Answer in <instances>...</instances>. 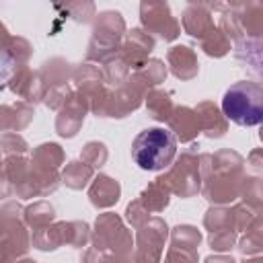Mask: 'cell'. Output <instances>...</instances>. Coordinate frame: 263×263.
<instances>
[{
  "instance_id": "1",
  "label": "cell",
  "mask_w": 263,
  "mask_h": 263,
  "mask_svg": "<svg viewBox=\"0 0 263 263\" xmlns=\"http://www.w3.org/2000/svg\"><path fill=\"white\" fill-rule=\"evenodd\" d=\"M177 154V140L166 127H148L134 138L132 158L142 171H162Z\"/></svg>"
},
{
  "instance_id": "2",
  "label": "cell",
  "mask_w": 263,
  "mask_h": 263,
  "mask_svg": "<svg viewBox=\"0 0 263 263\" xmlns=\"http://www.w3.org/2000/svg\"><path fill=\"white\" fill-rule=\"evenodd\" d=\"M224 115L236 125H257L263 119V88L257 82H236L222 99Z\"/></svg>"
}]
</instances>
